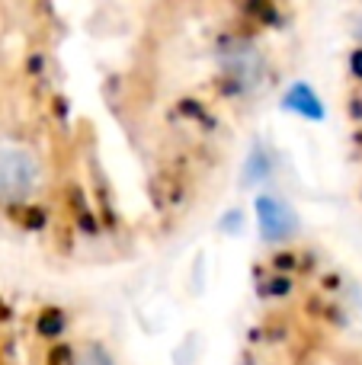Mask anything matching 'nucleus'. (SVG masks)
I'll return each instance as SVG.
<instances>
[{"label": "nucleus", "mask_w": 362, "mask_h": 365, "mask_svg": "<svg viewBox=\"0 0 362 365\" xmlns=\"http://www.w3.org/2000/svg\"><path fill=\"white\" fill-rule=\"evenodd\" d=\"M55 164L45 145L16 122H0V212H32L51 192Z\"/></svg>", "instance_id": "nucleus-1"}, {"label": "nucleus", "mask_w": 362, "mask_h": 365, "mask_svg": "<svg viewBox=\"0 0 362 365\" xmlns=\"http://www.w3.org/2000/svg\"><path fill=\"white\" fill-rule=\"evenodd\" d=\"M26 10V0H0V29L4 26H16Z\"/></svg>", "instance_id": "nucleus-2"}, {"label": "nucleus", "mask_w": 362, "mask_h": 365, "mask_svg": "<svg viewBox=\"0 0 362 365\" xmlns=\"http://www.w3.org/2000/svg\"><path fill=\"white\" fill-rule=\"evenodd\" d=\"M353 32H356V42H359V48H362V6H359V13H356V23H353Z\"/></svg>", "instance_id": "nucleus-3"}]
</instances>
